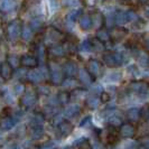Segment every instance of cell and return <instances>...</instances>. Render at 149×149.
<instances>
[{
	"instance_id": "cell-22",
	"label": "cell",
	"mask_w": 149,
	"mask_h": 149,
	"mask_svg": "<svg viewBox=\"0 0 149 149\" xmlns=\"http://www.w3.org/2000/svg\"><path fill=\"white\" fill-rule=\"evenodd\" d=\"M16 3L14 0H0V10L8 13L15 8Z\"/></svg>"
},
{
	"instance_id": "cell-43",
	"label": "cell",
	"mask_w": 149,
	"mask_h": 149,
	"mask_svg": "<svg viewBox=\"0 0 149 149\" xmlns=\"http://www.w3.org/2000/svg\"><path fill=\"white\" fill-rule=\"evenodd\" d=\"M83 51H92V46H91V42L90 40H85L82 44Z\"/></svg>"
},
{
	"instance_id": "cell-28",
	"label": "cell",
	"mask_w": 149,
	"mask_h": 149,
	"mask_svg": "<svg viewBox=\"0 0 149 149\" xmlns=\"http://www.w3.org/2000/svg\"><path fill=\"white\" fill-rule=\"evenodd\" d=\"M44 116L43 114H40V113H37V114H35L34 117H33V119L30 121V125H31V127H36V126H42L43 125V122H44Z\"/></svg>"
},
{
	"instance_id": "cell-16",
	"label": "cell",
	"mask_w": 149,
	"mask_h": 149,
	"mask_svg": "<svg viewBox=\"0 0 149 149\" xmlns=\"http://www.w3.org/2000/svg\"><path fill=\"white\" fill-rule=\"evenodd\" d=\"M0 75L3 80H9L13 76V67L10 66L7 62H3L0 65Z\"/></svg>"
},
{
	"instance_id": "cell-6",
	"label": "cell",
	"mask_w": 149,
	"mask_h": 149,
	"mask_svg": "<svg viewBox=\"0 0 149 149\" xmlns=\"http://www.w3.org/2000/svg\"><path fill=\"white\" fill-rule=\"evenodd\" d=\"M127 34H128V30L126 29V28H123L122 26L114 27V28H112L111 31L109 33V35H110V40H112L113 43H118V42H120Z\"/></svg>"
},
{
	"instance_id": "cell-52",
	"label": "cell",
	"mask_w": 149,
	"mask_h": 149,
	"mask_svg": "<svg viewBox=\"0 0 149 149\" xmlns=\"http://www.w3.org/2000/svg\"><path fill=\"white\" fill-rule=\"evenodd\" d=\"M13 149H22V148L20 147V146H15V147H14Z\"/></svg>"
},
{
	"instance_id": "cell-27",
	"label": "cell",
	"mask_w": 149,
	"mask_h": 149,
	"mask_svg": "<svg viewBox=\"0 0 149 149\" xmlns=\"http://www.w3.org/2000/svg\"><path fill=\"white\" fill-rule=\"evenodd\" d=\"M49 52H51V54H52L53 56H55V57H61V56H63V55L65 54V49H64V47L61 46V45H55V46H52V47H51Z\"/></svg>"
},
{
	"instance_id": "cell-7",
	"label": "cell",
	"mask_w": 149,
	"mask_h": 149,
	"mask_svg": "<svg viewBox=\"0 0 149 149\" xmlns=\"http://www.w3.org/2000/svg\"><path fill=\"white\" fill-rule=\"evenodd\" d=\"M86 71L89 72L91 76L94 79L101 74V64L95 60H90L86 65Z\"/></svg>"
},
{
	"instance_id": "cell-15",
	"label": "cell",
	"mask_w": 149,
	"mask_h": 149,
	"mask_svg": "<svg viewBox=\"0 0 149 149\" xmlns=\"http://www.w3.org/2000/svg\"><path fill=\"white\" fill-rule=\"evenodd\" d=\"M73 125L71 123V122H68L66 120H62L60 123H58V130H60V132L62 136H68V134H72V131H73Z\"/></svg>"
},
{
	"instance_id": "cell-31",
	"label": "cell",
	"mask_w": 149,
	"mask_h": 149,
	"mask_svg": "<svg viewBox=\"0 0 149 149\" xmlns=\"http://www.w3.org/2000/svg\"><path fill=\"white\" fill-rule=\"evenodd\" d=\"M100 102L101 100L97 97H90L88 100H86V105L91 108V109H97V107L100 105Z\"/></svg>"
},
{
	"instance_id": "cell-26",
	"label": "cell",
	"mask_w": 149,
	"mask_h": 149,
	"mask_svg": "<svg viewBox=\"0 0 149 149\" xmlns=\"http://www.w3.org/2000/svg\"><path fill=\"white\" fill-rule=\"evenodd\" d=\"M57 102L60 103V104L62 105H65L68 103V101L71 100V94L68 93V92H66V91H62V92H60L58 93V95H57Z\"/></svg>"
},
{
	"instance_id": "cell-1",
	"label": "cell",
	"mask_w": 149,
	"mask_h": 149,
	"mask_svg": "<svg viewBox=\"0 0 149 149\" xmlns=\"http://www.w3.org/2000/svg\"><path fill=\"white\" fill-rule=\"evenodd\" d=\"M102 61L107 66L117 67L125 62V57L122 53H104L102 56Z\"/></svg>"
},
{
	"instance_id": "cell-20",
	"label": "cell",
	"mask_w": 149,
	"mask_h": 149,
	"mask_svg": "<svg viewBox=\"0 0 149 149\" xmlns=\"http://www.w3.org/2000/svg\"><path fill=\"white\" fill-rule=\"evenodd\" d=\"M114 20H116V24L119 25V26H122V25L127 24L129 22L128 11H118L116 14V16H114Z\"/></svg>"
},
{
	"instance_id": "cell-5",
	"label": "cell",
	"mask_w": 149,
	"mask_h": 149,
	"mask_svg": "<svg viewBox=\"0 0 149 149\" xmlns=\"http://www.w3.org/2000/svg\"><path fill=\"white\" fill-rule=\"evenodd\" d=\"M37 102V94L35 91H27L20 100V103L25 108H31Z\"/></svg>"
},
{
	"instance_id": "cell-10",
	"label": "cell",
	"mask_w": 149,
	"mask_h": 149,
	"mask_svg": "<svg viewBox=\"0 0 149 149\" xmlns=\"http://www.w3.org/2000/svg\"><path fill=\"white\" fill-rule=\"evenodd\" d=\"M27 79H28L31 83L38 84V83H40L42 81H44L45 76L40 70H33V71H29V72H28Z\"/></svg>"
},
{
	"instance_id": "cell-13",
	"label": "cell",
	"mask_w": 149,
	"mask_h": 149,
	"mask_svg": "<svg viewBox=\"0 0 149 149\" xmlns=\"http://www.w3.org/2000/svg\"><path fill=\"white\" fill-rule=\"evenodd\" d=\"M16 125V120L13 118V117H3L2 119L0 120V129L3 130V131H8L10 129L15 127Z\"/></svg>"
},
{
	"instance_id": "cell-11",
	"label": "cell",
	"mask_w": 149,
	"mask_h": 149,
	"mask_svg": "<svg viewBox=\"0 0 149 149\" xmlns=\"http://www.w3.org/2000/svg\"><path fill=\"white\" fill-rule=\"evenodd\" d=\"M90 18H91L92 26H94L97 29L102 28L103 22H104V18H103V15H102L100 11H94V13H92V16H90Z\"/></svg>"
},
{
	"instance_id": "cell-54",
	"label": "cell",
	"mask_w": 149,
	"mask_h": 149,
	"mask_svg": "<svg viewBox=\"0 0 149 149\" xmlns=\"http://www.w3.org/2000/svg\"><path fill=\"white\" fill-rule=\"evenodd\" d=\"M64 149H72L71 147H66V148H64Z\"/></svg>"
},
{
	"instance_id": "cell-9",
	"label": "cell",
	"mask_w": 149,
	"mask_h": 149,
	"mask_svg": "<svg viewBox=\"0 0 149 149\" xmlns=\"http://www.w3.org/2000/svg\"><path fill=\"white\" fill-rule=\"evenodd\" d=\"M119 134L123 138H132L136 134V128L131 123H122L119 128Z\"/></svg>"
},
{
	"instance_id": "cell-40",
	"label": "cell",
	"mask_w": 149,
	"mask_h": 149,
	"mask_svg": "<svg viewBox=\"0 0 149 149\" xmlns=\"http://www.w3.org/2000/svg\"><path fill=\"white\" fill-rule=\"evenodd\" d=\"M91 149H105V147L100 140H94L91 143Z\"/></svg>"
},
{
	"instance_id": "cell-36",
	"label": "cell",
	"mask_w": 149,
	"mask_h": 149,
	"mask_svg": "<svg viewBox=\"0 0 149 149\" xmlns=\"http://www.w3.org/2000/svg\"><path fill=\"white\" fill-rule=\"evenodd\" d=\"M42 26H43V22H42L40 19H38V18L33 19V20L30 22V25H29V27L31 28V30H38L39 28H42Z\"/></svg>"
},
{
	"instance_id": "cell-30",
	"label": "cell",
	"mask_w": 149,
	"mask_h": 149,
	"mask_svg": "<svg viewBox=\"0 0 149 149\" xmlns=\"http://www.w3.org/2000/svg\"><path fill=\"white\" fill-rule=\"evenodd\" d=\"M62 85L64 88H66V89H75L77 86V82L75 81L73 77H67L65 80H63Z\"/></svg>"
},
{
	"instance_id": "cell-34",
	"label": "cell",
	"mask_w": 149,
	"mask_h": 149,
	"mask_svg": "<svg viewBox=\"0 0 149 149\" xmlns=\"http://www.w3.org/2000/svg\"><path fill=\"white\" fill-rule=\"evenodd\" d=\"M7 63L14 68V67H17L20 64V58H19L18 56H16V55H9V56H8Z\"/></svg>"
},
{
	"instance_id": "cell-24",
	"label": "cell",
	"mask_w": 149,
	"mask_h": 149,
	"mask_svg": "<svg viewBox=\"0 0 149 149\" xmlns=\"http://www.w3.org/2000/svg\"><path fill=\"white\" fill-rule=\"evenodd\" d=\"M80 26H81V28L84 30H88L90 29L91 27H92V22H91V18H90L89 15H83L81 16V18H80Z\"/></svg>"
},
{
	"instance_id": "cell-47",
	"label": "cell",
	"mask_w": 149,
	"mask_h": 149,
	"mask_svg": "<svg viewBox=\"0 0 149 149\" xmlns=\"http://www.w3.org/2000/svg\"><path fill=\"white\" fill-rule=\"evenodd\" d=\"M101 101H103V102H107V101H109L110 100V95L108 94V93H105V92H102L101 93Z\"/></svg>"
},
{
	"instance_id": "cell-19",
	"label": "cell",
	"mask_w": 149,
	"mask_h": 149,
	"mask_svg": "<svg viewBox=\"0 0 149 149\" xmlns=\"http://www.w3.org/2000/svg\"><path fill=\"white\" fill-rule=\"evenodd\" d=\"M47 38L53 43H57V42H61L63 39V34L60 30L55 29V28H49L48 33H47Z\"/></svg>"
},
{
	"instance_id": "cell-45",
	"label": "cell",
	"mask_w": 149,
	"mask_h": 149,
	"mask_svg": "<svg viewBox=\"0 0 149 149\" xmlns=\"http://www.w3.org/2000/svg\"><path fill=\"white\" fill-rule=\"evenodd\" d=\"M141 145L145 149H149V136H146L141 139Z\"/></svg>"
},
{
	"instance_id": "cell-18",
	"label": "cell",
	"mask_w": 149,
	"mask_h": 149,
	"mask_svg": "<svg viewBox=\"0 0 149 149\" xmlns=\"http://www.w3.org/2000/svg\"><path fill=\"white\" fill-rule=\"evenodd\" d=\"M79 79H80V82L82 83L83 85H85V86L91 85L92 81H93V77L91 76V74L86 70H80L79 71Z\"/></svg>"
},
{
	"instance_id": "cell-44",
	"label": "cell",
	"mask_w": 149,
	"mask_h": 149,
	"mask_svg": "<svg viewBox=\"0 0 149 149\" xmlns=\"http://www.w3.org/2000/svg\"><path fill=\"white\" fill-rule=\"evenodd\" d=\"M63 3L67 7H75V5H77V0H64Z\"/></svg>"
},
{
	"instance_id": "cell-53",
	"label": "cell",
	"mask_w": 149,
	"mask_h": 149,
	"mask_svg": "<svg viewBox=\"0 0 149 149\" xmlns=\"http://www.w3.org/2000/svg\"><path fill=\"white\" fill-rule=\"evenodd\" d=\"M29 149H39V148H36V147H33V148H29Z\"/></svg>"
},
{
	"instance_id": "cell-35",
	"label": "cell",
	"mask_w": 149,
	"mask_h": 149,
	"mask_svg": "<svg viewBox=\"0 0 149 149\" xmlns=\"http://www.w3.org/2000/svg\"><path fill=\"white\" fill-rule=\"evenodd\" d=\"M80 15H81V11H80V10H73L71 14H68V15H67L66 20L70 22V24H72V25H73V22L77 19V17H79Z\"/></svg>"
},
{
	"instance_id": "cell-14",
	"label": "cell",
	"mask_w": 149,
	"mask_h": 149,
	"mask_svg": "<svg viewBox=\"0 0 149 149\" xmlns=\"http://www.w3.org/2000/svg\"><path fill=\"white\" fill-rule=\"evenodd\" d=\"M20 64L22 66L28 67V68H34L38 64V61L35 56L31 55H24L20 58Z\"/></svg>"
},
{
	"instance_id": "cell-3",
	"label": "cell",
	"mask_w": 149,
	"mask_h": 149,
	"mask_svg": "<svg viewBox=\"0 0 149 149\" xmlns=\"http://www.w3.org/2000/svg\"><path fill=\"white\" fill-rule=\"evenodd\" d=\"M130 90L140 95L149 94V82L146 81H134L130 83Z\"/></svg>"
},
{
	"instance_id": "cell-50",
	"label": "cell",
	"mask_w": 149,
	"mask_h": 149,
	"mask_svg": "<svg viewBox=\"0 0 149 149\" xmlns=\"http://www.w3.org/2000/svg\"><path fill=\"white\" fill-rule=\"evenodd\" d=\"M89 121H90V117H88V118H85V119L83 120L82 122L80 123V126H81V127H83V126H85V125H86V123H88Z\"/></svg>"
},
{
	"instance_id": "cell-23",
	"label": "cell",
	"mask_w": 149,
	"mask_h": 149,
	"mask_svg": "<svg viewBox=\"0 0 149 149\" xmlns=\"http://www.w3.org/2000/svg\"><path fill=\"white\" fill-rule=\"evenodd\" d=\"M44 134V130H43V127L42 126H36V127H31L30 129V136L33 139L35 140H38L43 137Z\"/></svg>"
},
{
	"instance_id": "cell-48",
	"label": "cell",
	"mask_w": 149,
	"mask_h": 149,
	"mask_svg": "<svg viewBox=\"0 0 149 149\" xmlns=\"http://www.w3.org/2000/svg\"><path fill=\"white\" fill-rule=\"evenodd\" d=\"M38 92L42 93V94H48L49 90H48V88H46V86H40V88L38 89Z\"/></svg>"
},
{
	"instance_id": "cell-39",
	"label": "cell",
	"mask_w": 149,
	"mask_h": 149,
	"mask_svg": "<svg viewBox=\"0 0 149 149\" xmlns=\"http://www.w3.org/2000/svg\"><path fill=\"white\" fill-rule=\"evenodd\" d=\"M120 77H121V73H119V72H113V73H111V74L108 75V80L107 81H118V80H120Z\"/></svg>"
},
{
	"instance_id": "cell-42",
	"label": "cell",
	"mask_w": 149,
	"mask_h": 149,
	"mask_svg": "<svg viewBox=\"0 0 149 149\" xmlns=\"http://www.w3.org/2000/svg\"><path fill=\"white\" fill-rule=\"evenodd\" d=\"M44 55H45V49L43 46H39V48H38V58L37 61H44Z\"/></svg>"
},
{
	"instance_id": "cell-17",
	"label": "cell",
	"mask_w": 149,
	"mask_h": 149,
	"mask_svg": "<svg viewBox=\"0 0 149 149\" xmlns=\"http://www.w3.org/2000/svg\"><path fill=\"white\" fill-rule=\"evenodd\" d=\"M80 111H81V108L79 104L68 105L64 110V117L65 118H74L80 113Z\"/></svg>"
},
{
	"instance_id": "cell-12",
	"label": "cell",
	"mask_w": 149,
	"mask_h": 149,
	"mask_svg": "<svg viewBox=\"0 0 149 149\" xmlns=\"http://www.w3.org/2000/svg\"><path fill=\"white\" fill-rule=\"evenodd\" d=\"M62 71H63V73L66 75V76L73 77L77 73V66H76V64L73 63V62H67V63H65L63 65Z\"/></svg>"
},
{
	"instance_id": "cell-2",
	"label": "cell",
	"mask_w": 149,
	"mask_h": 149,
	"mask_svg": "<svg viewBox=\"0 0 149 149\" xmlns=\"http://www.w3.org/2000/svg\"><path fill=\"white\" fill-rule=\"evenodd\" d=\"M48 71H49V76H51V80L54 84L58 85V84H62L63 82V71H62V67H60L57 64H54L52 63L49 67H48Z\"/></svg>"
},
{
	"instance_id": "cell-4",
	"label": "cell",
	"mask_w": 149,
	"mask_h": 149,
	"mask_svg": "<svg viewBox=\"0 0 149 149\" xmlns=\"http://www.w3.org/2000/svg\"><path fill=\"white\" fill-rule=\"evenodd\" d=\"M20 33H22V26H20V22L18 20H14L8 25L7 34L9 39L15 40L16 38H18V36L20 35Z\"/></svg>"
},
{
	"instance_id": "cell-38",
	"label": "cell",
	"mask_w": 149,
	"mask_h": 149,
	"mask_svg": "<svg viewBox=\"0 0 149 149\" xmlns=\"http://www.w3.org/2000/svg\"><path fill=\"white\" fill-rule=\"evenodd\" d=\"M140 118L147 121L149 120V105H145L140 109Z\"/></svg>"
},
{
	"instance_id": "cell-55",
	"label": "cell",
	"mask_w": 149,
	"mask_h": 149,
	"mask_svg": "<svg viewBox=\"0 0 149 149\" xmlns=\"http://www.w3.org/2000/svg\"><path fill=\"white\" fill-rule=\"evenodd\" d=\"M0 37H1V35H0Z\"/></svg>"
},
{
	"instance_id": "cell-46",
	"label": "cell",
	"mask_w": 149,
	"mask_h": 149,
	"mask_svg": "<svg viewBox=\"0 0 149 149\" xmlns=\"http://www.w3.org/2000/svg\"><path fill=\"white\" fill-rule=\"evenodd\" d=\"M142 42H143V44H145V47H146V49L149 52V36L148 35H146V36H143L142 38Z\"/></svg>"
},
{
	"instance_id": "cell-32",
	"label": "cell",
	"mask_w": 149,
	"mask_h": 149,
	"mask_svg": "<svg viewBox=\"0 0 149 149\" xmlns=\"http://www.w3.org/2000/svg\"><path fill=\"white\" fill-rule=\"evenodd\" d=\"M91 46H92V49L95 51V52H102L104 49V45L102 42H100L99 39H93L91 40Z\"/></svg>"
},
{
	"instance_id": "cell-21",
	"label": "cell",
	"mask_w": 149,
	"mask_h": 149,
	"mask_svg": "<svg viewBox=\"0 0 149 149\" xmlns=\"http://www.w3.org/2000/svg\"><path fill=\"white\" fill-rule=\"evenodd\" d=\"M127 118L131 122H137L140 119V109L137 108H131L127 111Z\"/></svg>"
},
{
	"instance_id": "cell-25",
	"label": "cell",
	"mask_w": 149,
	"mask_h": 149,
	"mask_svg": "<svg viewBox=\"0 0 149 149\" xmlns=\"http://www.w3.org/2000/svg\"><path fill=\"white\" fill-rule=\"evenodd\" d=\"M97 39H99V40H100V42H102V43L109 42V40H110L109 31L105 29V28H100V29H97Z\"/></svg>"
},
{
	"instance_id": "cell-49",
	"label": "cell",
	"mask_w": 149,
	"mask_h": 149,
	"mask_svg": "<svg viewBox=\"0 0 149 149\" xmlns=\"http://www.w3.org/2000/svg\"><path fill=\"white\" fill-rule=\"evenodd\" d=\"M143 13H145V16H146L147 18H149V6H145V8H143Z\"/></svg>"
},
{
	"instance_id": "cell-51",
	"label": "cell",
	"mask_w": 149,
	"mask_h": 149,
	"mask_svg": "<svg viewBox=\"0 0 149 149\" xmlns=\"http://www.w3.org/2000/svg\"><path fill=\"white\" fill-rule=\"evenodd\" d=\"M138 1H139V2H140V3H141V5H146V3H147V2H148L149 0H138Z\"/></svg>"
},
{
	"instance_id": "cell-33",
	"label": "cell",
	"mask_w": 149,
	"mask_h": 149,
	"mask_svg": "<svg viewBox=\"0 0 149 149\" xmlns=\"http://www.w3.org/2000/svg\"><path fill=\"white\" fill-rule=\"evenodd\" d=\"M137 60H138V62H139L141 65H143V66L149 65V57H148V55H147V53L139 52L138 55H137Z\"/></svg>"
},
{
	"instance_id": "cell-8",
	"label": "cell",
	"mask_w": 149,
	"mask_h": 149,
	"mask_svg": "<svg viewBox=\"0 0 149 149\" xmlns=\"http://www.w3.org/2000/svg\"><path fill=\"white\" fill-rule=\"evenodd\" d=\"M105 134H107V141H108V143L114 145L116 142H118L120 134H119V130L116 127H112V126L108 127L107 130H105Z\"/></svg>"
},
{
	"instance_id": "cell-29",
	"label": "cell",
	"mask_w": 149,
	"mask_h": 149,
	"mask_svg": "<svg viewBox=\"0 0 149 149\" xmlns=\"http://www.w3.org/2000/svg\"><path fill=\"white\" fill-rule=\"evenodd\" d=\"M22 37L25 39V40H30L31 37H33V30L29 26H24L22 27Z\"/></svg>"
},
{
	"instance_id": "cell-41",
	"label": "cell",
	"mask_w": 149,
	"mask_h": 149,
	"mask_svg": "<svg viewBox=\"0 0 149 149\" xmlns=\"http://www.w3.org/2000/svg\"><path fill=\"white\" fill-rule=\"evenodd\" d=\"M24 91H25V85L22 83H18L15 85V92L17 94H22Z\"/></svg>"
},
{
	"instance_id": "cell-37",
	"label": "cell",
	"mask_w": 149,
	"mask_h": 149,
	"mask_svg": "<svg viewBox=\"0 0 149 149\" xmlns=\"http://www.w3.org/2000/svg\"><path fill=\"white\" fill-rule=\"evenodd\" d=\"M109 123H110V126L112 127H120L122 123H121V120L120 118H118L117 116H110V118H109Z\"/></svg>"
}]
</instances>
